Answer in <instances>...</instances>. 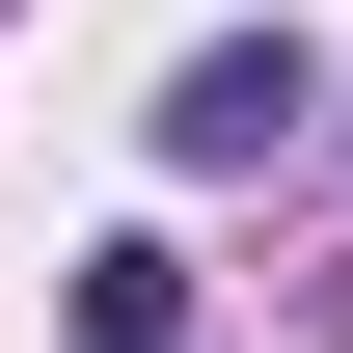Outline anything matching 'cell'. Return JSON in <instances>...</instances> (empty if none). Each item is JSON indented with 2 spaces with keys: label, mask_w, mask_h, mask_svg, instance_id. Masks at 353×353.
Instances as JSON below:
<instances>
[{
  "label": "cell",
  "mask_w": 353,
  "mask_h": 353,
  "mask_svg": "<svg viewBox=\"0 0 353 353\" xmlns=\"http://www.w3.org/2000/svg\"><path fill=\"white\" fill-rule=\"evenodd\" d=\"M299 136H326V54H299V28H218V54L163 82V163H190V190H245V163H299Z\"/></svg>",
  "instance_id": "1"
},
{
  "label": "cell",
  "mask_w": 353,
  "mask_h": 353,
  "mask_svg": "<svg viewBox=\"0 0 353 353\" xmlns=\"http://www.w3.org/2000/svg\"><path fill=\"white\" fill-rule=\"evenodd\" d=\"M190 326V245H82V353H163Z\"/></svg>",
  "instance_id": "2"
}]
</instances>
